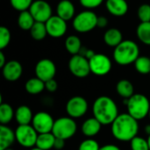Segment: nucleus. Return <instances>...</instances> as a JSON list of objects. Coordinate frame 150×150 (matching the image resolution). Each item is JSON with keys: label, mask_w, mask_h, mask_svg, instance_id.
I'll use <instances>...</instances> for the list:
<instances>
[{"label": "nucleus", "mask_w": 150, "mask_h": 150, "mask_svg": "<svg viewBox=\"0 0 150 150\" xmlns=\"http://www.w3.org/2000/svg\"><path fill=\"white\" fill-rule=\"evenodd\" d=\"M113 137L120 142H131L139 132L138 120L130 114L120 113L111 125Z\"/></svg>", "instance_id": "nucleus-1"}, {"label": "nucleus", "mask_w": 150, "mask_h": 150, "mask_svg": "<svg viewBox=\"0 0 150 150\" xmlns=\"http://www.w3.org/2000/svg\"><path fill=\"white\" fill-rule=\"evenodd\" d=\"M93 117L103 126L112 125L119 116V109L115 101L108 96H100L92 105Z\"/></svg>", "instance_id": "nucleus-2"}, {"label": "nucleus", "mask_w": 150, "mask_h": 150, "mask_svg": "<svg viewBox=\"0 0 150 150\" xmlns=\"http://www.w3.org/2000/svg\"><path fill=\"white\" fill-rule=\"evenodd\" d=\"M139 56V46L131 40H123L114 48L113 51V60L116 63L121 66H127L134 63Z\"/></svg>", "instance_id": "nucleus-3"}, {"label": "nucleus", "mask_w": 150, "mask_h": 150, "mask_svg": "<svg viewBox=\"0 0 150 150\" xmlns=\"http://www.w3.org/2000/svg\"><path fill=\"white\" fill-rule=\"evenodd\" d=\"M127 113L135 120H142L149 116L150 112L149 99L144 94H134L130 98L125 99Z\"/></svg>", "instance_id": "nucleus-4"}, {"label": "nucleus", "mask_w": 150, "mask_h": 150, "mask_svg": "<svg viewBox=\"0 0 150 150\" xmlns=\"http://www.w3.org/2000/svg\"><path fill=\"white\" fill-rule=\"evenodd\" d=\"M77 131V125L75 119L70 117H61L54 120V127L52 130L55 138L62 140H69L72 138Z\"/></svg>", "instance_id": "nucleus-5"}, {"label": "nucleus", "mask_w": 150, "mask_h": 150, "mask_svg": "<svg viewBox=\"0 0 150 150\" xmlns=\"http://www.w3.org/2000/svg\"><path fill=\"white\" fill-rule=\"evenodd\" d=\"M98 16L95 12L87 10L78 13L73 19L72 25L74 29L81 33H89L97 27Z\"/></svg>", "instance_id": "nucleus-6"}, {"label": "nucleus", "mask_w": 150, "mask_h": 150, "mask_svg": "<svg viewBox=\"0 0 150 150\" xmlns=\"http://www.w3.org/2000/svg\"><path fill=\"white\" fill-rule=\"evenodd\" d=\"M39 134L30 125H18L15 130L16 142L23 148L32 149L36 146Z\"/></svg>", "instance_id": "nucleus-7"}, {"label": "nucleus", "mask_w": 150, "mask_h": 150, "mask_svg": "<svg viewBox=\"0 0 150 150\" xmlns=\"http://www.w3.org/2000/svg\"><path fill=\"white\" fill-rule=\"evenodd\" d=\"M88 109V101L82 96H74L66 103V112L72 119L82 118L86 114Z\"/></svg>", "instance_id": "nucleus-8"}, {"label": "nucleus", "mask_w": 150, "mask_h": 150, "mask_svg": "<svg viewBox=\"0 0 150 150\" xmlns=\"http://www.w3.org/2000/svg\"><path fill=\"white\" fill-rule=\"evenodd\" d=\"M68 66L70 73L78 78H84L91 73L89 60L81 54L72 55Z\"/></svg>", "instance_id": "nucleus-9"}, {"label": "nucleus", "mask_w": 150, "mask_h": 150, "mask_svg": "<svg viewBox=\"0 0 150 150\" xmlns=\"http://www.w3.org/2000/svg\"><path fill=\"white\" fill-rule=\"evenodd\" d=\"M91 72L98 76H104L110 73L112 69L111 59L104 54H96L89 60Z\"/></svg>", "instance_id": "nucleus-10"}, {"label": "nucleus", "mask_w": 150, "mask_h": 150, "mask_svg": "<svg viewBox=\"0 0 150 150\" xmlns=\"http://www.w3.org/2000/svg\"><path fill=\"white\" fill-rule=\"evenodd\" d=\"M54 120L50 113L47 112H39L33 115L32 126L38 134L52 133Z\"/></svg>", "instance_id": "nucleus-11"}, {"label": "nucleus", "mask_w": 150, "mask_h": 150, "mask_svg": "<svg viewBox=\"0 0 150 150\" xmlns=\"http://www.w3.org/2000/svg\"><path fill=\"white\" fill-rule=\"evenodd\" d=\"M29 11L37 22L46 23L52 15V7L45 0H35L29 8Z\"/></svg>", "instance_id": "nucleus-12"}, {"label": "nucleus", "mask_w": 150, "mask_h": 150, "mask_svg": "<svg viewBox=\"0 0 150 150\" xmlns=\"http://www.w3.org/2000/svg\"><path fill=\"white\" fill-rule=\"evenodd\" d=\"M56 74V66L54 62L50 59H41L35 65L36 77L40 78L43 82L54 79Z\"/></svg>", "instance_id": "nucleus-13"}, {"label": "nucleus", "mask_w": 150, "mask_h": 150, "mask_svg": "<svg viewBox=\"0 0 150 150\" xmlns=\"http://www.w3.org/2000/svg\"><path fill=\"white\" fill-rule=\"evenodd\" d=\"M47 34L52 38H61L67 32V21L59 16H52L46 23Z\"/></svg>", "instance_id": "nucleus-14"}, {"label": "nucleus", "mask_w": 150, "mask_h": 150, "mask_svg": "<svg viewBox=\"0 0 150 150\" xmlns=\"http://www.w3.org/2000/svg\"><path fill=\"white\" fill-rule=\"evenodd\" d=\"M4 78L8 82L18 81L23 74V67L21 63L16 60H11L6 62L2 69Z\"/></svg>", "instance_id": "nucleus-15"}, {"label": "nucleus", "mask_w": 150, "mask_h": 150, "mask_svg": "<svg viewBox=\"0 0 150 150\" xmlns=\"http://www.w3.org/2000/svg\"><path fill=\"white\" fill-rule=\"evenodd\" d=\"M105 6L109 13L115 17L125 16L128 11V4L126 0H106Z\"/></svg>", "instance_id": "nucleus-16"}, {"label": "nucleus", "mask_w": 150, "mask_h": 150, "mask_svg": "<svg viewBox=\"0 0 150 150\" xmlns=\"http://www.w3.org/2000/svg\"><path fill=\"white\" fill-rule=\"evenodd\" d=\"M102 124L95 118H89L82 124L81 131L83 135H85L87 138H93L97 134H99L102 128Z\"/></svg>", "instance_id": "nucleus-17"}, {"label": "nucleus", "mask_w": 150, "mask_h": 150, "mask_svg": "<svg viewBox=\"0 0 150 150\" xmlns=\"http://www.w3.org/2000/svg\"><path fill=\"white\" fill-rule=\"evenodd\" d=\"M16 141L15 132L7 125L0 126V150H4L11 147Z\"/></svg>", "instance_id": "nucleus-18"}, {"label": "nucleus", "mask_w": 150, "mask_h": 150, "mask_svg": "<svg viewBox=\"0 0 150 150\" xmlns=\"http://www.w3.org/2000/svg\"><path fill=\"white\" fill-rule=\"evenodd\" d=\"M56 12H57V16L64 19L65 21H69L73 18L76 12V9L71 1L62 0L57 4Z\"/></svg>", "instance_id": "nucleus-19"}, {"label": "nucleus", "mask_w": 150, "mask_h": 150, "mask_svg": "<svg viewBox=\"0 0 150 150\" xmlns=\"http://www.w3.org/2000/svg\"><path fill=\"white\" fill-rule=\"evenodd\" d=\"M14 118L18 125H30L32 124L33 114L29 106L22 105L16 109Z\"/></svg>", "instance_id": "nucleus-20"}, {"label": "nucleus", "mask_w": 150, "mask_h": 150, "mask_svg": "<svg viewBox=\"0 0 150 150\" xmlns=\"http://www.w3.org/2000/svg\"><path fill=\"white\" fill-rule=\"evenodd\" d=\"M104 41L107 46L115 48L123 41L122 33L117 28H110L104 34Z\"/></svg>", "instance_id": "nucleus-21"}, {"label": "nucleus", "mask_w": 150, "mask_h": 150, "mask_svg": "<svg viewBox=\"0 0 150 150\" xmlns=\"http://www.w3.org/2000/svg\"><path fill=\"white\" fill-rule=\"evenodd\" d=\"M116 91L120 97L124 99H128L134 94V84L127 79H122L117 83Z\"/></svg>", "instance_id": "nucleus-22"}, {"label": "nucleus", "mask_w": 150, "mask_h": 150, "mask_svg": "<svg viewBox=\"0 0 150 150\" xmlns=\"http://www.w3.org/2000/svg\"><path fill=\"white\" fill-rule=\"evenodd\" d=\"M25 91L31 95H38L41 93L45 89V82L38 77H33L28 79L25 83Z\"/></svg>", "instance_id": "nucleus-23"}, {"label": "nucleus", "mask_w": 150, "mask_h": 150, "mask_svg": "<svg viewBox=\"0 0 150 150\" xmlns=\"http://www.w3.org/2000/svg\"><path fill=\"white\" fill-rule=\"evenodd\" d=\"M55 139L56 138L53 134V133L39 134L35 147L40 148L43 150L52 149H54Z\"/></svg>", "instance_id": "nucleus-24"}, {"label": "nucleus", "mask_w": 150, "mask_h": 150, "mask_svg": "<svg viewBox=\"0 0 150 150\" xmlns=\"http://www.w3.org/2000/svg\"><path fill=\"white\" fill-rule=\"evenodd\" d=\"M35 22L36 21L29 10L21 11L18 17V25L24 31H30Z\"/></svg>", "instance_id": "nucleus-25"}, {"label": "nucleus", "mask_w": 150, "mask_h": 150, "mask_svg": "<svg viewBox=\"0 0 150 150\" xmlns=\"http://www.w3.org/2000/svg\"><path fill=\"white\" fill-rule=\"evenodd\" d=\"M66 50L72 55L78 54L80 53L82 47V42L79 37L76 35H69L65 40Z\"/></svg>", "instance_id": "nucleus-26"}, {"label": "nucleus", "mask_w": 150, "mask_h": 150, "mask_svg": "<svg viewBox=\"0 0 150 150\" xmlns=\"http://www.w3.org/2000/svg\"><path fill=\"white\" fill-rule=\"evenodd\" d=\"M15 117V112L11 105L1 103L0 105V123L1 125H8Z\"/></svg>", "instance_id": "nucleus-27"}, {"label": "nucleus", "mask_w": 150, "mask_h": 150, "mask_svg": "<svg viewBox=\"0 0 150 150\" xmlns=\"http://www.w3.org/2000/svg\"><path fill=\"white\" fill-rule=\"evenodd\" d=\"M136 34L141 42L150 46V22H141L137 26Z\"/></svg>", "instance_id": "nucleus-28"}, {"label": "nucleus", "mask_w": 150, "mask_h": 150, "mask_svg": "<svg viewBox=\"0 0 150 150\" xmlns=\"http://www.w3.org/2000/svg\"><path fill=\"white\" fill-rule=\"evenodd\" d=\"M31 36L35 40H42L46 38L47 34L46 24L43 22H35L30 30Z\"/></svg>", "instance_id": "nucleus-29"}, {"label": "nucleus", "mask_w": 150, "mask_h": 150, "mask_svg": "<svg viewBox=\"0 0 150 150\" xmlns=\"http://www.w3.org/2000/svg\"><path fill=\"white\" fill-rule=\"evenodd\" d=\"M135 69L142 75L150 74V58L148 56H139L134 62Z\"/></svg>", "instance_id": "nucleus-30"}, {"label": "nucleus", "mask_w": 150, "mask_h": 150, "mask_svg": "<svg viewBox=\"0 0 150 150\" xmlns=\"http://www.w3.org/2000/svg\"><path fill=\"white\" fill-rule=\"evenodd\" d=\"M130 149L131 150H149L148 140L136 136L130 142Z\"/></svg>", "instance_id": "nucleus-31"}, {"label": "nucleus", "mask_w": 150, "mask_h": 150, "mask_svg": "<svg viewBox=\"0 0 150 150\" xmlns=\"http://www.w3.org/2000/svg\"><path fill=\"white\" fill-rule=\"evenodd\" d=\"M10 3L13 9L21 12L24 11H28L33 3V0H10Z\"/></svg>", "instance_id": "nucleus-32"}, {"label": "nucleus", "mask_w": 150, "mask_h": 150, "mask_svg": "<svg viewBox=\"0 0 150 150\" xmlns=\"http://www.w3.org/2000/svg\"><path fill=\"white\" fill-rule=\"evenodd\" d=\"M11 32L10 30L5 27V26H1L0 27V49L3 50L4 49L11 41Z\"/></svg>", "instance_id": "nucleus-33"}, {"label": "nucleus", "mask_w": 150, "mask_h": 150, "mask_svg": "<svg viewBox=\"0 0 150 150\" xmlns=\"http://www.w3.org/2000/svg\"><path fill=\"white\" fill-rule=\"evenodd\" d=\"M137 15L141 22H150V4H142L137 11Z\"/></svg>", "instance_id": "nucleus-34"}, {"label": "nucleus", "mask_w": 150, "mask_h": 150, "mask_svg": "<svg viewBox=\"0 0 150 150\" xmlns=\"http://www.w3.org/2000/svg\"><path fill=\"white\" fill-rule=\"evenodd\" d=\"M100 149V146L98 144V142L94 140L93 138H87L85 140H83L79 147L78 150H99Z\"/></svg>", "instance_id": "nucleus-35"}, {"label": "nucleus", "mask_w": 150, "mask_h": 150, "mask_svg": "<svg viewBox=\"0 0 150 150\" xmlns=\"http://www.w3.org/2000/svg\"><path fill=\"white\" fill-rule=\"evenodd\" d=\"M79 2L83 7L88 10H91L100 6L103 4L104 0H79Z\"/></svg>", "instance_id": "nucleus-36"}, {"label": "nucleus", "mask_w": 150, "mask_h": 150, "mask_svg": "<svg viewBox=\"0 0 150 150\" xmlns=\"http://www.w3.org/2000/svg\"><path fill=\"white\" fill-rule=\"evenodd\" d=\"M45 89L49 92H54L58 89V83L54 79L45 82Z\"/></svg>", "instance_id": "nucleus-37"}, {"label": "nucleus", "mask_w": 150, "mask_h": 150, "mask_svg": "<svg viewBox=\"0 0 150 150\" xmlns=\"http://www.w3.org/2000/svg\"><path fill=\"white\" fill-rule=\"evenodd\" d=\"M108 25V19L104 17V16H99L98 18V24H97V27L99 28H105Z\"/></svg>", "instance_id": "nucleus-38"}, {"label": "nucleus", "mask_w": 150, "mask_h": 150, "mask_svg": "<svg viewBox=\"0 0 150 150\" xmlns=\"http://www.w3.org/2000/svg\"><path fill=\"white\" fill-rule=\"evenodd\" d=\"M65 147V140L60 139V138H56L55 142H54V149L56 150H62Z\"/></svg>", "instance_id": "nucleus-39"}, {"label": "nucleus", "mask_w": 150, "mask_h": 150, "mask_svg": "<svg viewBox=\"0 0 150 150\" xmlns=\"http://www.w3.org/2000/svg\"><path fill=\"white\" fill-rule=\"evenodd\" d=\"M99 150H121L120 148H119L117 145L114 144H106L102 147H100Z\"/></svg>", "instance_id": "nucleus-40"}, {"label": "nucleus", "mask_w": 150, "mask_h": 150, "mask_svg": "<svg viewBox=\"0 0 150 150\" xmlns=\"http://www.w3.org/2000/svg\"><path fill=\"white\" fill-rule=\"evenodd\" d=\"M6 60H5V56H4V54L3 53V51L1 50L0 51V68L3 69V67L6 64Z\"/></svg>", "instance_id": "nucleus-41"}, {"label": "nucleus", "mask_w": 150, "mask_h": 150, "mask_svg": "<svg viewBox=\"0 0 150 150\" xmlns=\"http://www.w3.org/2000/svg\"><path fill=\"white\" fill-rule=\"evenodd\" d=\"M144 132H145V134H146L148 136H149L150 135V124L147 125V126L144 127Z\"/></svg>", "instance_id": "nucleus-42"}, {"label": "nucleus", "mask_w": 150, "mask_h": 150, "mask_svg": "<svg viewBox=\"0 0 150 150\" xmlns=\"http://www.w3.org/2000/svg\"><path fill=\"white\" fill-rule=\"evenodd\" d=\"M30 150H43V149H40V148H37V147H33V148L30 149Z\"/></svg>", "instance_id": "nucleus-43"}, {"label": "nucleus", "mask_w": 150, "mask_h": 150, "mask_svg": "<svg viewBox=\"0 0 150 150\" xmlns=\"http://www.w3.org/2000/svg\"><path fill=\"white\" fill-rule=\"evenodd\" d=\"M148 143H149V150H150V135L148 137Z\"/></svg>", "instance_id": "nucleus-44"}, {"label": "nucleus", "mask_w": 150, "mask_h": 150, "mask_svg": "<svg viewBox=\"0 0 150 150\" xmlns=\"http://www.w3.org/2000/svg\"><path fill=\"white\" fill-rule=\"evenodd\" d=\"M4 150H14V149H12L11 148H9V149H4Z\"/></svg>", "instance_id": "nucleus-45"}, {"label": "nucleus", "mask_w": 150, "mask_h": 150, "mask_svg": "<svg viewBox=\"0 0 150 150\" xmlns=\"http://www.w3.org/2000/svg\"><path fill=\"white\" fill-rule=\"evenodd\" d=\"M149 119H150V112H149Z\"/></svg>", "instance_id": "nucleus-46"}]
</instances>
